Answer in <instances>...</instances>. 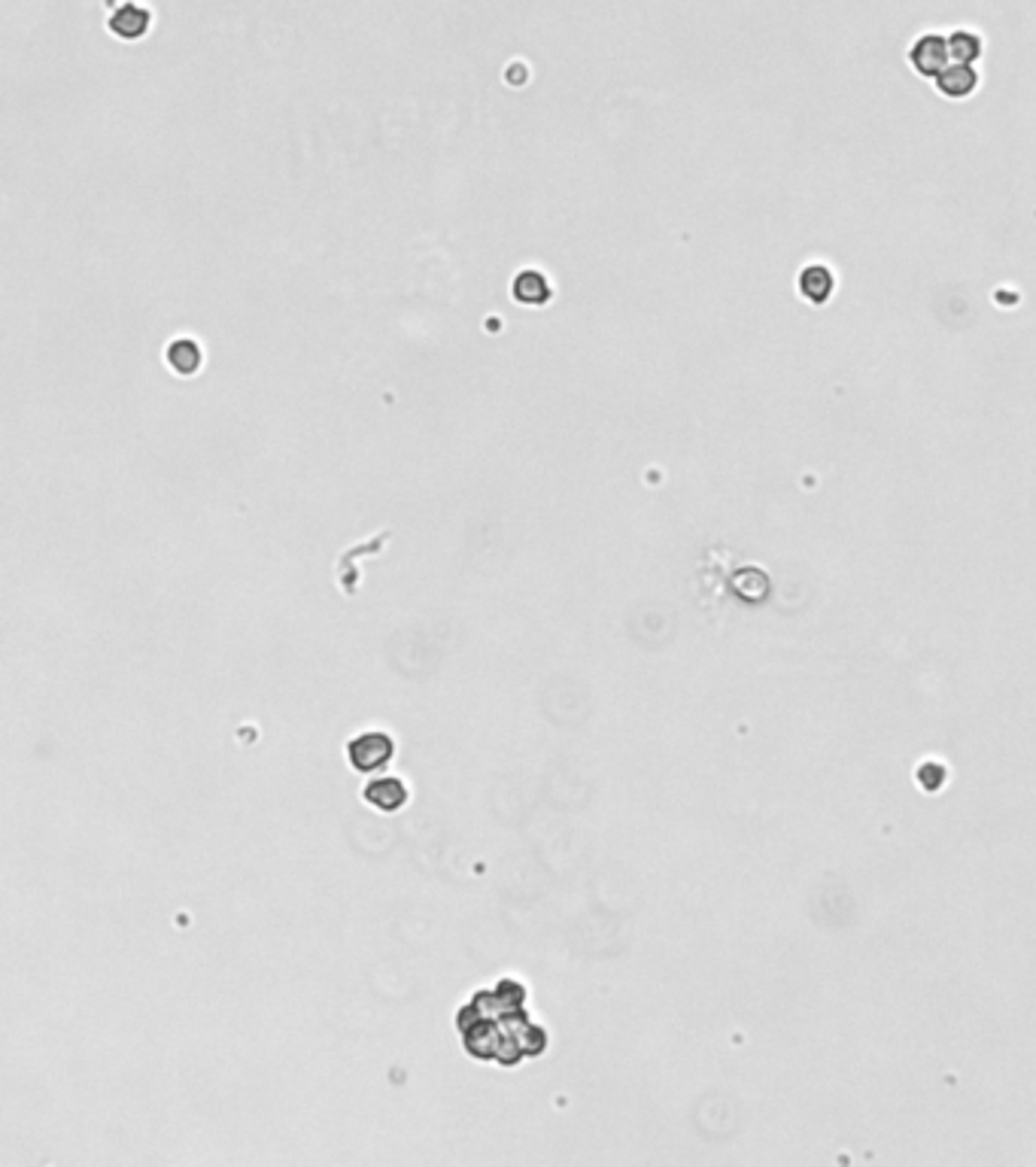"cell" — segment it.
Masks as SVG:
<instances>
[{"label": "cell", "mask_w": 1036, "mask_h": 1167, "mask_svg": "<svg viewBox=\"0 0 1036 1167\" xmlns=\"http://www.w3.org/2000/svg\"><path fill=\"white\" fill-rule=\"evenodd\" d=\"M526 988L502 976L493 988H480L456 1012L462 1049L477 1061H493L505 1070L523 1058L547 1052V1031L526 1009Z\"/></svg>", "instance_id": "obj_1"}, {"label": "cell", "mask_w": 1036, "mask_h": 1167, "mask_svg": "<svg viewBox=\"0 0 1036 1167\" xmlns=\"http://www.w3.org/2000/svg\"><path fill=\"white\" fill-rule=\"evenodd\" d=\"M395 757V739L386 730H365L346 742V760L359 776H374Z\"/></svg>", "instance_id": "obj_2"}, {"label": "cell", "mask_w": 1036, "mask_h": 1167, "mask_svg": "<svg viewBox=\"0 0 1036 1167\" xmlns=\"http://www.w3.org/2000/svg\"><path fill=\"white\" fill-rule=\"evenodd\" d=\"M909 64L921 73V76H940L949 64H952V49H949V37L943 34H921L912 49H909Z\"/></svg>", "instance_id": "obj_3"}, {"label": "cell", "mask_w": 1036, "mask_h": 1167, "mask_svg": "<svg viewBox=\"0 0 1036 1167\" xmlns=\"http://www.w3.org/2000/svg\"><path fill=\"white\" fill-rule=\"evenodd\" d=\"M362 800L377 812H401L410 800V788L398 776H377L365 782Z\"/></svg>", "instance_id": "obj_4"}, {"label": "cell", "mask_w": 1036, "mask_h": 1167, "mask_svg": "<svg viewBox=\"0 0 1036 1167\" xmlns=\"http://www.w3.org/2000/svg\"><path fill=\"white\" fill-rule=\"evenodd\" d=\"M936 88L946 95V98H970L976 88H979V73L973 64H961V61H952L940 76H936Z\"/></svg>", "instance_id": "obj_5"}, {"label": "cell", "mask_w": 1036, "mask_h": 1167, "mask_svg": "<svg viewBox=\"0 0 1036 1167\" xmlns=\"http://www.w3.org/2000/svg\"><path fill=\"white\" fill-rule=\"evenodd\" d=\"M833 290H836V278H833V271H830L827 265H808V268H802V274H799V292H802V298H808V301H815V304H824V301L833 295Z\"/></svg>", "instance_id": "obj_6"}, {"label": "cell", "mask_w": 1036, "mask_h": 1167, "mask_svg": "<svg viewBox=\"0 0 1036 1167\" xmlns=\"http://www.w3.org/2000/svg\"><path fill=\"white\" fill-rule=\"evenodd\" d=\"M110 27H113L119 37L134 40V37L146 34V27H149V12H146L143 6H137V3H125L122 12L110 21Z\"/></svg>", "instance_id": "obj_7"}, {"label": "cell", "mask_w": 1036, "mask_h": 1167, "mask_svg": "<svg viewBox=\"0 0 1036 1167\" xmlns=\"http://www.w3.org/2000/svg\"><path fill=\"white\" fill-rule=\"evenodd\" d=\"M949 49H952V58H955V61H961V64H973V61L982 55L985 43H982V37L973 34V30H955V34H949Z\"/></svg>", "instance_id": "obj_8"}, {"label": "cell", "mask_w": 1036, "mask_h": 1167, "mask_svg": "<svg viewBox=\"0 0 1036 1167\" xmlns=\"http://www.w3.org/2000/svg\"><path fill=\"white\" fill-rule=\"evenodd\" d=\"M168 362H171L180 374H192V371H198V365H201V350H198L189 337H180L174 347H168Z\"/></svg>", "instance_id": "obj_9"}, {"label": "cell", "mask_w": 1036, "mask_h": 1167, "mask_svg": "<svg viewBox=\"0 0 1036 1167\" xmlns=\"http://www.w3.org/2000/svg\"><path fill=\"white\" fill-rule=\"evenodd\" d=\"M514 295H517L520 301H526V304H541V301L551 298V290H547V284H544L541 274H535V271H523V274L514 281Z\"/></svg>", "instance_id": "obj_10"}]
</instances>
